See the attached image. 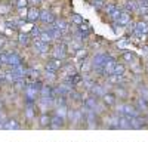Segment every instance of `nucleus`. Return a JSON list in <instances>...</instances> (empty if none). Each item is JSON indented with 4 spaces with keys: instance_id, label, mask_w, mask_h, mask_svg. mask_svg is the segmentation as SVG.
Wrapping results in <instances>:
<instances>
[{
    "instance_id": "obj_1",
    "label": "nucleus",
    "mask_w": 148,
    "mask_h": 142,
    "mask_svg": "<svg viewBox=\"0 0 148 142\" xmlns=\"http://www.w3.org/2000/svg\"><path fill=\"white\" fill-rule=\"evenodd\" d=\"M108 58H110V56H108L107 53H104V52L96 53V55L90 59V61H92V70L96 71V73H102L104 64H105V61H107Z\"/></svg>"
},
{
    "instance_id": "obj_2",
    "label": "nucleus",
    "mask_w": 148,
    "mask_h": 142,
    "mask_svg": "<svg viewBox=\"0 0 148 142\" xmlns=\"http://www.w3.org/2000/svg\"><path fill=\"white\" fill-rule=\"evenodd\" d=\"M39 90H36L30 83H27L25 85V87H24V98H25V101H28V102H36V99H37V96H39Z\"/></svg>"
},
{
    "instance_id": "obj_3",
    "label": "nucleus",
    "mask_w": 148,
    "mask_h": 142,
    "mask_svg": "<svg viewBox=\"0 0 148 142\" xmlns=\"http://www.w3.org/2000/svg\"><path fill=\"white\" fill-rule=\"evenodd\" d=\"M67 44L65 43H59L52 49V58H58V59H65L67 58Z\"/></svg>"
},
{
    "instance_id": "obj_4",
    "label": "nucleus",
    "mask_w": 148,
    "mask_h": 142,
    "mask_svg": "<svg viewBox=\"0 0 148 142\" xmlns=\"http://www.w3.org/2000/svg\"><path fill=\"white\" fill-rule=\"evenodd\" d=\"M119 62H117V59H114V58H108L107 61H105V64H104V68H102V74H105V76H111V74H114V70H116V65H117Z\"/></svg>"
},
{
    "instance_id": "obj_5",
    "label": "nucleus",
    "mask_w": 148,
    "mask_h": 142,
    "mask_svg": "<svg viewBox=\"0 0 148 142\" xmlns=\"http://www.w3.org/2000/svg\"><path fill=\"white\" fill-rule=\"evenodd\" d=\"M33 46H34V52L40 53V55L47 53L51 51V43H46V42H42V40H34Z\"/></svg>"
},
{
    "instance_id": "obj_6",
    "label": "nucleus",
    "mask_w": 148,
    "mask_h": 142,
    "mask_svg": "<svg viewBox=\"0 0 148 142\" xmlns=\"http://www.w3.org/2000/svg\"><path fill=\"white\" fill-rule=\"evenodd\" d=\"M132 33H133L135 36H138V37H142V36L148 34V22H145V21L136 22V24H135V28H133Z\"/></svg>"
},
{
    "instance_id": "obj_7",
    "label": "nucleus",
    "mask_w": 148,
    "mask_h": 142,
    "mask_svg": "<svg viewBox=\"0 0 148 142\" xmlns=\"http://www.w3.org/2000/svg\"><path fill=\"white\" fill-rule=\"evenodd\" d=\"M62 67H64V59L52 58V59H49V61H47L46 70H51V71H59Z\"/></svg>"
},
{
    "instance_id": "obj_8",
    "label": "nucleus",
    "mask_w": 148,
    "mask_h": 142,
    "mask_svg": "<svg viewBox=\"0 0 148 142\" xmlns=\"http://www.w3.org/2000/svg\"><path fill=\"white\" fill-rule=\"evenodd\" d=\"M114 24H117V25H120V27H127L130 24V14H129V10H121L120 18Z\"/></svg>"
},
{
    "instance_id": "obj_9",
    "label": "nucleus",
    "mask_w": 148,
    "mask_h": 142,
    "mask_svg": "<svg viewBox=\"0 0 148 142\" xmlns=\"http://www.w3.org/2000/svg\"><path fill=\"white\" fill-rule=\"evenodd\" d=\"M10 73H14V74H15L16 77H19V79H24V77L28 76V70L24 67L22 64H19V65H16V67H12Z\"/></svg>"
},
{
    "instance_id": "obj_10",
    "label": "nucleus",
    "mask_w": 148,
    "mask_h": 142,
    "mask_svg": "<svg viewBox=\"0 0 148 142\" xmlns=\"http://www.w3.org/2000/svg\"><path fill=\"white\" fill-rule=\"evenodd\" d=\"M56 18L52 15L51 10H40V21L45 24H52Z\"/></svg>"
},
{
    "instance_id": "obj_11",
    "label": "nucleus",
    "mask_w": 148,
    "mask_h": 142,
    "mask_svg": "<svg viewBox=\"0 0 148 142\" xmlns=\"http://www.w3.org/2000/svg\"><path fill=\"white\" fill-rule=\"evenodd\" d=\"M27 19L30 21V22H36L37 19H40V10L37 9V8H30L28 9V12H27Z\"/></svg>"
},
{
    "instance_id": "obj_12",
    "label": "nucleus",
    "mask_w": 148,
    "mask_h": 142,
    "mask_svg": "<svg viewBox=\"0 0 148 142\" xmlns=\"http://www.w3.org/2000/svg\"><path fill=\"white\" fill-rule=\"evenodd\" d=\"M52 24H53L58 30L62 31V33H68V31H70V24H68L65 19H55Z\"/></svg>"
},
{
    "instance_id": "obj_13",
    "label": "nucleus",
    "mask_w": 148,
    "mask_h": 142,
    "mask_svg": "<svg viewBox=\"0 0 148 142\" xmlns=\"http://www.w3.org/2000/svg\"><path fill=\"white\" fill-rule=\"evenodd\" d=\"M19 64H22V58L18 55V53H14V52H9V62H8V65H10V67H16V65H19Z\"/></svg>"
},
{
    "instance_id": "obj_14",
    "label": "nucleus",
    "mask_w": 148,
    "mask_h": 142,
    "mask_svg": "<svg viewBox=\"0 0 148 142\" xmlns=\"http://www.w3.org/2000/svg\"><path fill=\"white\" fill-rule=\"evenodd\" d=\"M121 58L125 59V62H127V64H130V65H135L138 62V56L135 55V53H132V52H125L121 55Z\"/></svg>"
},
{
    "instance_id": "obj_15",
    "label": "nucleus",
    "mask_w": 148,
    "mask_h": 142,
    "mask_svg": "<svg viewBox=\"0 0 148 142\" xmlns=\"http://www.w3.org/2000/svg\"><path fill=\"white\" fill-rule=\"evenodd\" d=\"M90 92L93 93V96H96V98H99V96H104V95L107 93L105 92V87L102 86V85H95L92 86V89H90Z\"/></svg>"
},
{
    "instance_id": "obj_16",
    "label": "nucleus",
    "mask_w": 148,
    "mask_h": 142,
    "mask_svg": "<svg viewBox=\"0 0 148 142\" xmlns=\"http://www.w3.org/2000/svg\"><path fill=\"white\" fill-rule=\"evenodd\" d=\"M129 120H130V126H132V129H139V127H142V124H144V118L139 117V115L129 117Z\"/></svg>"
},
{
    "instance_id": "obj_17",
    "label": "nucleus",
    "mask_w": 148,
    "mask_h": 142,
    "mask_svg": "<svg viewBox=\"0 0 148 142\" xmlns=\"http://www.w3.org/2000/svg\"><path fill=\"white\" fill-rule=\"evenodd\" d=\"M40 96H45V98H53V87H51L49 85H43V87L40 89Z\"/></svg>"
},
{
    "instance_id": "obj_18",
    "label": "nucleus",
    "mask_w": 148,
    "mask_h": 142,
    "mask_svg": "<svg viewBox=\"0 0 148 142\" xmlns=\"http://www.w3.org/2000/svg\"><path fill=\"white\" fill-rule=\"evenodd\" d=\"M47 31L49 33H51L52 34V37L56 40V39H61V37H62V31H61V30H58L55 25H53V24H49V27H47Z\"/></svg>"
},
{
    "instance_id": "obj_19",
    "label": "nucleus",
    "mask_w": 148,
    "mask_h": 142,
    "mask_svg": "<svg viewBox=\"0 0 148 142\" xmlns=\"http://www.w3.org/2000/svg\"><path fill=\"white\" fill-rule=\"evenodd\" d=\"M55 114L58 115V117H61V118H67V115H68V108H67V105H58L56 106V110H55Z\"/></svg>"
},
{
    "instance_id": "obj_20",
    "label": "nucleus",
    "mask_w": 148,
    "mask_h": 142,
    "mask_svg": "<svg viewBox=\"0 0 148 142\" xmlns=\"http://www.w3.org/2000/svg\"><path fill=\"white\" fill-rule=\"evenodd\" d=\"M138 9H139V2H138V0H127V2H126V10L136 12V14H138Z\"/></svg>"
},
{
    "instance_id": "obj_21",
    "label": "nucleus",
    "mask_w": 148,
    "mask_h": 142,
    "mask_svg": "<svg viewBox=\"0 0 148 142\" xmlns=\"http://www.w3.org/2000/svg\"><path fill=\"white\" fill-rule=\"evenodd\" d=\"M84 106L86 108H89V110H96V106H98V98L96 96H90L84 101Z\"/></svg>"
},
{
    "instance_id": "obj_22",
    "label": "nucleus",
    "mask_w": 148,
    "mask_h": 142,
    "mask_svg": "<svg viewBox=\"0 0 148 142\" xmlns=\"http://www.w3.org/2000/svg\"><path fill=\"white\" fill-rule=\"evenodd\" d=\"M67 46L70 47V49H73V51H79V49H82V47H83V44H82V42H79V40H76V39H73L71 37V40L67 43Z\"/></svg>"
},
{
    "instance_id": "obj_23",
    "label": "nucleus",
    "mask_w": 148,
    "mask_h": 142,
    "mask_svg": "<svg viewBox=\"0 0 148 142\" xmlns=\"http://www.w3.org/2000/svg\"><path fill=\"white\" fill-rule=\"evenodd\" d=\"M39 40H42V42H46V43H52L55 39L52 37V34L49 33L47 30H45V31H42V34H40V39Z\"/></svg>"
},
{
    "instance_id": "obj_24",
    "label": "nucleus",
    "mask_w": 148,
    "mask_h": 142,
    "mask_svg": "<svg viewBox=\"0 0 148 142\" xmlns=\"http://www.w3.org/2000/svg\"><path fill=\"white\" fill-rule=\"evenodd\" d=\"M120 127H121V129H132L130 120H129L127 115H121V117H120Z\"/></svg>"
},
{
    "instance_id": "obj_25",
    "label": "nucleus",
    "mask_w": 148,
    "mask_h": 142,
    "mask_svg": "<svg viewBox=\"0 0 148 142\" xmlns=\"http://www.w3.org/2000/svg\"><path fill=\"white\" fill-rule=\"evenodd\" d=\"M65 73V76H73V74H77V71H76V68H74L73 65H70V64H64V67L61 68Z\"/></svg>"
},
{
    "instance_id": "obj_26",
    "label": "nucleus",
    "mask_w": 148,
    "mask_h": 142,
    "mask_svg": "<svg viewBox=\"0 0 148 142\" xmlns=\"http://www.w3.org/2000/svg\"><path fill=\"white\" fill-rule=\"evenodd\" d=\"M30 39H31V36L30 34H19L18 36V42H19V44H22V46H27L28 43H30Z\"/></svg>"
},
{
    "instance_id": "obj_27",
    "label": "nucleus",
    "mask_w": 148,
    "mask_h": 142,
    "mask_svg": "<svg viewBox=\"0 0 148 142\" xmlns=\"http://www.w3.org/2000/svg\"><path fill=\"white\" fill-rule=\"evenodd\" d=\"M83 22H84V19H83L82 15H79V14H73L71 15V24H74L76 27H79L80 24H83Z\"/></svg>"
},
{
    "instance_id": "obj_28",
    "label": "nucleus",
    "mask_w": 148,
    "mask_h": 142,
    "mask_svg": "<svg viewBox=\"0 0 148 142\" xmlns=\"http://www.w3.org/2000/svg\"><path fill=\"white\" fill-rule=\"evenodd\" d=\"M82 118H84V114H83V111L82 110H76L74 111V114H73V118H71V122L76 124V123H79Z\"/></svg>"
},
{
    "instance_id": "obj_29",
    "label": "nucleus",
    "mask_w": 148,
    "mask_h": 142,
    "mask_svg": "<svg viewBox=\"0 0 148 142\" xmlns=\"http://www.w3.org/2000/svg\"><path fill=\"white\" fill-rule=\"evenodd\" d=\"M51 124H52V117H51V115L43 114V115L40 117V126L46 127V126H51Z\"/></svg>"
},
{
    "instance_id": "obj_30",
    "label": "nucleus",
    "mask_w": 148,
    "mask_h": 142,
    "mask_svg": "<svg viewBox=\"0 0 148 142\" xmlns=\"http://www.w3.org/2000/svg\"><path fill=\"white\" fill-rule=\"evenodd\" d=\"M136 108L139 110V111H147L148 110V104H147V99H144V98H139L138 99V102H136Z\"/></svg>"
},
{
    "instance_id": "obj_31",
    "label": "nucleus",
    "mask_w": 148,
    "mask_h": 142,
    "mask_svg": "<svg viewBox=\"0 0 148 142\" xmlns=\"http://www.w3.org/2000/svg\"><path fill=\"white\" fill-rule=\"evenodd\" d=\"M40 34H42V30L39 27H33L31 31H30V36H31L34 40H39L40 39Z\"/></svg>"
},
{
    "instance_id": "obj_32",
    "label": "nucleus",
    "mask_w": 148,
    "mask_h": 142,
    "mask_svg": "<svg viewBox=\"0 0 148 142\" xmlns=\"http://www.w3.org/2000/svg\"><path fill=\"white\" fill-rule=\"evenodd\" d=\"M108 123H110V126H113V127H120V117L111 115V117L108 118Z\"/></svg>"
},
{
    "instance_id": "obj_33",
    "label": "nucleus",
    "mask_w": 148,
    "mask_h": 142,
    "mask_svg": "<svg viewBox=\"0 0 148 142\" xmlns=\"http://www.w3.org/2000/svg\"><path fill=\"white\" fill-rule=\"evenodd\" d=\"M102 98H104V102H105L107 105H114V104H116V98H114V95L105 93Z\"/></svg>"
},
{
    "instance_id": "obj_34",
    "label": "nucleus",
    "mask_w": 148,
    "mask_h": 142,
    "mask_svg": "<svg viewBox=\"0 0 148 142\" xmlns=\"http://www.w3.org/2000/svg\"><path fill=\"white\" fill-rule=\"evenodd\" d=\"M77 28H79V30H80L82 33H84L86 36H89V33H90V27H89V24L86 22V21H84L83 24H80V25H79Z\"/></svg>"
},
{
    "instance_id": "obj_35",
    "label": "nucleus",
    "mask_w": 148,
    "mask_h": 142,
    "mask_svg": "<svg viewBox=\"0 0 148 142\" xmlns=\"http://www.w3.org/2000/svg\"><path fill=\"white\" fill-rule=\"evenodd\" d=\"M5 127L6 129H10V130L12 129H18V123L14 120V118H9V120L5 122Z\"/></svg>"
},
{
    "instance_id": "obj_36",
    "label": "nucleus",
    "mask_w": 148,
    "mask_h": 142,
    "mask_svg": "<svg viewBox=\"0 0 148 142\" xmlns=\"http://www.w3.org/2000/svg\"><path fill=\"white\" fill-rule=\"evenodd\" d=\"M125 71H126L125 65H123V64H117L116 65V70H114V74L116 76H125Z\"/></svg>"
},
{
    "instance_id": "obj_37",
    "label": "nucleus",
    "mask_w": 148,
    "mask_h": 142,
    "mask_svg": "<svg viewBox=\"0 0 148 142\" xmlns=\"http://www.w3.org/2000/svg\"><path fill=\"white\" fill-rule=\"evenodd\" d=\"M120 15H121V9H120V8H117V9L113 12V14H111V15H108V16H110V19L113 21V22H116V21L120 18Z\"/></svg>"
},
{
    "instance_id": "obj_38",
    "label": "nucleus",
    "mask_w": 148,
    "mask_h": 142,
    "mask_svg": "<svg viewBox=\"0 0 148 142\" xmlns=\"http://www.w3.org/2000/svg\"><path fill=\"white\" fill-rule=\"evenodd\" d=\"M139 93H141V98L148 101V87L147 86H139Z\"/></svg>"
},
{
    "instance_id": "obj_39",
    "label": "nucleus",
    "mask_w": 148,
    "mask_h": 142,
    "mask_svg": "<svg viewBox=\"0 0 148 142\" xmlns=\"http://www.w3.org/2000/svg\"><path fill=\"white\" fill-rule=\"evenodd\" d=\"M0 61H2V64H8L9 62V52H0Z\"/></svg>"
},
{
    "instance_id": "obj_40",
    "label": "nucleus",
    "mask_w": 148,
    "mask_h": 142,
    "mask_svg": "<svg viewBox=\"0 0 148 142\" xmlns=\"http://www.w3.org/2000/svg\"><path fill=\"white\" fill-rule=\"evenodd\" d=\"M10 12V6L9 5H0V15H6Z\"/></svg>"
},
{
    "instance_id": "obj_41",
    "label": "nucleus",
    "mask_w": 148,
    "mask_h": 142,
    "mask_svg": "<svg viewBox=\"0 0 148 142\" xmlns=\"http://www.w3.org/2000/svg\"><path fill=\"white\" fill-rule=\"evenodd\" d=\"M116 9H117L116 5H107V6H105V14H107V15H111Z\"/></svg>"
},
{
    "instance_id": "obj_42",
    "label": "nucleus",
    "mask_w": 148,
    "mask_h": 142,
    "mask_svg": "<svg viewBox=\"0 0 148 142\" xmlns=\"http://www.w3.org/2000/svg\"><path fill=\"white\" fill-rule=\"evenodd\" d=\"M15 5H16L19 9H21V8H27V5H28V0H16Z\"/></svg>"
},
{
    "instance_id": "obj_43",
    "label": "nucleus",
    "mask_w": 148,
    "mask_h": 142,
    "mask_svg": "<svg viewBox=\"0 0 148 142\" xmlns=\"http://www.w3.org/2000/svg\"><path fill=\"white\" fill-rule=\"evenodd\" d=\"M116 95L120 98H126V90L125 89H121V87H117L116 89Z\"/></svg>"
},
{
    "instance_id": "obj_44",
    "label": "nucleus",
    "mask_w": 148,
    "mask_h": 142,
    "mask_svg": "<svg viewBox=\"0 0 148 142\" xmlns=\"http://www.w3.org/2000/svg\"><path fill=\"white\" fill-rule=\"evenodd\" d=\"M5 24H6L8 28H12V30H16V28H18V24H15L14 21H6Z\"/></svg>"
},
{
    "instance_id": "obj_45",
    "label": "nucleus",
    "mask_w": 148,
    "mask_h": 142,
    "mask_svg": "<svg viewBox=\"0 0 148 142\" xmlns=\"http://www.w3.org/2000/svg\"><path fill=\"white\" fill-rule=\"evenodd\" d=\"M92 5H93V8H96V9H101V8L104 6V0H95V2H92Z\"/></svg>"
},
{
    "instance_id": "obj_46",
    "label": "nucleus",
    "mask_w": 148,
    "mask_h": 142,
    "mask_svg": "<svg viewBox=\"0 0 148 142\" xmlns=\"http://www.w3.org/2000/svg\"><path fill=\"white\" fill-rule=\"evenodd\" d=\"M28 76H31V77L34 79V77H39V73H37V71H34V70H31V68H28Z\"/></svg>"
},
{
    "instance_id": "obj_47",
    "label": "nucleus",
    "mask_w": 148,
    "mask_h": 142,
    "mask_svg": "<svg viewBox=\"0 0 148 142\" xmlns=\"http://www.w3.org/2000/svg\"><path fill=\"white\" fill-rule=\"evenodd\" d=\"M40 2H42V0H28V5H33L34 8H37L40 5Z\"/></svg>"
},
{
    "instance_id": "obj_48",
    "label": "nucleus",
    "mask_w": 148,
    "mask_h": 142,
    "mask_svg": "<svg viewBox=\"0 0 148 142\" xmlns=\"http://www.w3.org/2000/svg\"><path fill=\"white\" fill-rule=\"evenodd\" d=\"M2 108H3V104H2V102H0V111H2Z\"/></svg>"
},
{
    "instance_id": "obj_49",
    "label": "nucleus",
    "mask_w": 148,
    "mask_h": 142,
    "mask_svg": "<svg viewBox=\"0 0 148 142\" xmlns=\"http://www.w3.org/2000/svg\"><path fill=\"white\" fill-rule=\"evenodd\" d=\"M2 65H3V64H2V61H0V67H2Z\"/></svg>"
},
{
    "instance_id": "obj_50",
    "label": "nucleus",
    "mask_w": 148,
    "mask_h": 142,
    "mask_svg": "<svg viewBox=\"0 0 148 142\" xmlns=\"http://www.w3.org/2000/svg\"><path fill=\"white\" fill-rule=\"evenodd\" d=\"M144 2H147V3H148V0H144Z\"/></svg>"
},
{
    "instance_id": "obj_51",
    "label": "nucleus",
    "mask_w": 148,
    "mask_h": 142,
    "mask_svg": "<svg viewBox=\"0 0 148 142\" xmlns=\"http://www.w3.org/2000/svg\"><path fill=\"white\" fill-rule=\"evenodd\" d=\"M92 2H95V0H92Z\"/></svg>"
}]
</instances>
